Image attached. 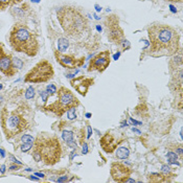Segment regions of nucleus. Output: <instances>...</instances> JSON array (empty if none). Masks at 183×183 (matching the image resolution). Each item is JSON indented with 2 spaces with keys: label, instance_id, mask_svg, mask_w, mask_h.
<instances>
[{
  "label": "nucleus",
  "instance_id": "c03bdc74",
  "mask_svg": "<svg viewBox=\"0 0 183 183\" xmlns=\"http://www.w3.org/2000/svg\"><path fill=\"white\" fill-rule=\"evenodd\" d=\"M86 116H87V117H88V118H89V117H90V116H91V114H90V113H87V114H86Z\"/></svg>",
  "mask_w": 183,
  "mask_h": 183
},
{
  "label": "nucleus",
  "instance_id": "b1692460",
  "mask_svg": "<svg viewBox=\"0 0 183 183\" xmlns=\"http://www.w3.org/2000/svg\"><path fill=\"white\" fill-rule=\"evenodd\" d=\"M46 91H47V93H48V94L52 95V94H56V93H57L58 89H57V87H56V86L53 85V84H49V85L46 87Z\"/></svg>",
  "mask_w": 183,
  "mask_h": 183
},
{
  "label": "nucleus",
  "instance_id": "79ce46f5",
  "mask_svg": "<svg viewBox=\"0 0 183 183\" xmlns=\"http://www.w3.org/2000/svg\"><path fill=\"white\" fill-rule=\"evenodd\" d=\"M96 29H98V32H102V27H100V25H98V26H96Z\"/></svg>",
  "mask_w": 183,
  "mask_h": 183
},
{
  "label": "nucleus",
  "instance_id": "2f4dec72",
  "mask_svg": "<svg viewBox=\"0 0 183 183\" xmlns=\"http://www.w3.org/2000/svg\"><path fill=\"white\" fill-rule=\"evenodd\" d=\"M91 134H92V130H91V127L89 126V127H88V136H87L88 138L91 136Z\"/></svg>",
  "mask_w": 183,
  "mask_h": 183
},
{
  "label": "nucleus",
  "instance_id": "0eeeda50",
  "mask_svg": "<svg viewBox=\"0 0 183 183\" xmlns=\"http://www.w3.org/2000/svg\"><path fill=\"white\" fill-rule=\"evenodd\" d=\"M55 74L53 67L47 60H42L37 63L24 77L25 83H34L40 84L49 81Z\"/></svg>",
  "mask_w": 183,
  "mask_h": 183
},
{
  "label": "nucleus",
  "instance_id": "a18cd8bd",
  "mask_svg": "<svg viewBox=\"0 0 183 183\" xmlns=\"http://www.w3.org/2000/svg\"><path fill=\"white\" fill-rule=\"evenodd\" d=\"M32 1H33V2H39L40 0H32Z\"/></svg>",
  "mask_w": 183,
  "mask_h": 183
},
{
  "label": "nucleus",
  "instance_id": "20e7f679",
  "mask_svg": "<svg viewBox=\"0 0 183 183\" xmlns=\"http://www.w3.org/2000/svg\"><path fill=\"white\" fill-rule=\"evenodd\" d=\"M0 124L6 139H12L29 129V122L25 117V107L17 106L10 109L5 106L0 111Z\"/></svg>",
  "mask_w": 183,
  "mask_h": 183
},
{
  "label": "nucleus",
  "instance_id": "a211bd4d",
  "mask_svg": "<svg viewBox=\"0 0 183 183\" xmlns=\"http://www.w3.org/2000/svg\"><path fill=\"white\" fill-rule=\"evenodd\" d=\"M69 46V42L66 38H60L58 41V51L60 52H65Z\"/></svg>",
  "mask_w": 183,
  "mask_h": 183
},
{
  "label": "nucleus",
  "instance_id": "4468645a",
  "mask_svg": "<svg viewBox=\"0 0 183 183\" xmlns=\"http://www.w3.org/2000/svg\"><path fill=\"white\" fill-rule=\"evenodd\" d=\"M93 79H89V77H86L84 75L79 77H75L74 80H72L70 82L71 86L79 92L80 94L85 96L88 92V89L91 85H93Z\"/></svg>",
  "mask_w": 183,
  "mask_h": 183
},
{
  "label": "nucleus",
  "instance_id": "6e6552de",
  "mask_svg": "<svg viewBox=\"0 0 183 183\" xmlns=\"http://www.w3.org/2000/svg\"><path fill=\"white\" fill-rule=\"evenodd\" d=\"M106 25V31L108 33V39L113 44L120 45L122 42L124 40V31L119 25V20L116 15H112L110 17H107L105 21Z\"/></svg>",
  "mask_w": 183,
  "mask_h": 183
},
{
  "label": "nucleus",
  "instance_id": "9d476101",
  "mask_svg": "<svg viewBox=\"0 0 183 183\" xmlns=\"http://www.w3.org/2000/svg\"><path fill=\"white\" fill-rule=\"evenodd\" d=\"M111 176L113 178L114 181L124 183L128 178L132 175L133 170L131 167L127 166L124 163L122 162H113L111 164Z\"/></svg>",
  "mask_w": 183,
  "mask_h": 183
},
{
  "label": "nucleus",
  "instance_id": "2eb2a0df",
  "mask_svg": "<svg viewBox=\"0 0 183 183\" xmlns=\"http://www.w3.org/2000/svg\"><path fill=\"white\" fill-rule=\"evenodd\" d=\"M173 72L171 80V88L173 91L179 92V95L182 96V87H183V71H182V66L176 67L171 69Z\"/></svg>",
  "mask_w": 183,
  "mask_h": 183
},
{
  "label": "nucleus",
  "instance_id": "dca6fc26",
  "mask_svg": "<svg viewBox=\"0 0 183 183\" xmlns=\"http://www.w3.org/2000/svg\"><path fill=\"white\" fill-rule=\"evenodd\" d=\"M148 181L151 182H165L170 181L167 179V176H165L162 173H151L148 174Z\"/></svg>",
  "mask_w": 183,
  "mask_h": 183
},
{
  "label": "nucleus",
  "instance_id": "cd10ccee",
  "mask_svg": "<svg viewBox=\"0 0 183 183\" xmlns=\"http://www.w3.org/2000/svg\"><path fill=\"white\" fill-rule=\"evenodd\" d=\"M67 115L69 119H74L76 117V114H75V108H71L67 111Z\"/></svg>",
  "mask_w": 183,
  "mask_h": 183
},
{
  "label": "nucleus",
  "instance_id": "f704fd0d",
  "mask_svg": "<svg viewBox=\"0 0 183 183\" xmlns=\"http://www.w3.org/2000/svg\"><path fill=\"white\" fill-rule=\"evenodd\" d=\"M20 165V164H19ZM19 165H12V166L10 167V170H19L20 169V166H19Z\"/></svg>",
  "mask_w": 183,
  "mask_h": 183
},
{
  "label": "nucleus",
  "instance_id": "a878e982",
  "mask_svg": "<svg viewBox=\"0 0 183 183\" xmlns=\"http://www.w3.org/2000/svg\"><path fill=\"white\" fill-rule=\"evenodd\" d=\"M32 148H33V143L23 142L22 146H21V151H22V152H27V151L32 150Z\"/></svg>",
  "mask_w": 183,
  "mask_h": 183
},
{
  "label": "nucleus",
  "instance_id": "473e14b6",
  "mask_svg": "<svg viewBox=\"0 0 183 183\" xmlns=\"http://www.w3.org/2000/svg\"><path fill=\"white\" fill-rule=\"evenodd\" d=\"M0 154H1L2 158H4V157H5V152H4V148H0Z\"/></svg>",
  "mask_w": 183,
  "mask_h": 183
},
{
  "label": "nucleus",
  "instance_id": "423d86ee",
  "mask_svg": "<svg viewBox=\"0 0 183 183\" xmlns=\"http://www.w3.org/2000/svg\"><path fill=\"white\" fill-rule=\"evenodd\" d=\"M57 100H55L50 105L45 107V110L55 113L58 117L63 116V114L66 113L69 109L76 108L80 105L79 100L73 95V93L69 89H67L64 86H61L59 88V91H57Z\"/></svg>",
  "mask_w": 183,
  "mask_h": 183
},
{
  "label": "nucleus",
  "instance_id": "58836bf2",
  "mask_svg": "<svg viewBox=\"0 0 183 183\" xmlns=\"http://www.w3.org/2000/svg\"><path fill=\"white\" fill-rule=\"evenodd\" d=\"M95 8H96V10H98V12H100V10H102V8H100V5H98V4H95Z\"/></svg>",
  "mask_w": 183,
  "mask_h": 183
},
{
  "label": "nucleus",
  "instance_id": "f03ea898",
  "mask_svg": "<svg viewBox=\"0 0 183 183\" xmlns=\"http://www.w3.org/2000/svg\"><path fill=\"white\" fill-rule=\"evenodd\" d=\"M33 158L36 162H43L46 165H55L61 160L62 148L56 135L40 133L33 143Z\"/></svg>",
  "mask_w": 183,
  "mask_h": 183
},
{
  "label": "nucleus",
  "instance_id": "f8f14e48",
  "mask_svg": "<svg viewBox=\"0 0 183 183\" xmlns=\"http://www.w3.org/2000/svg\"><path fill=\"white\" fill-rule=\"evenodd\" d=\"M55 57L57 62L60 64L61 66L65 68H69V69H73L75 67H81L84 63V58H81V59H76L74 56L71 55H64L63 52H60V51H56L55 52Z\"/></svg>",
  "mask_w": 183,
  "mask_h": 183
},
{
  "label": "nucleus",
  "instance_id": "39448f33",
  "mask_svg": "<svg viewBox=\"0 0 183 183\" xmlns=\"http://www.w3.org/2000/svg\"><path fill=\"white\" fill-rule=\"evenodd\" d=\"M57 16L64 32L71 37L82 36L89 28L87 18L75 6H62L58 10Z\"/></svg>",
  "mask_w": 183,
  "mask_h": 183
},
{
  "label": "nucleus",
  "instance_id": "6ab92c4d",
  "mask_svg": "<svg viewBox=\"0 0 183 183\" xmlns=\"http://www.w3.org/2000/svg\"><path fill=\"white\" fill-rule=\"evenodd\" d=\"M22 0H0V10H6L10 6L14 5V4L20 3Z\"/></svg>",
  "mask_w": 183,
  "mask_h": 183
},
{
  "label": "nucleus",
  "instance_id": "a19ab883",
  "mask_svg": "<svg viewBox=\"0 0 183 183\" xmlns=\"http://www.w3.org/2000/svg\"><path fill=\"white\" fill-rule=\"evenodd\" d=\"M167 1H171V2H181L182 0H167Z\"/></svg>",
  "mask_w": 183,
  "mask_h": 183
},
{
  "label": "nucleus",
  "instance_id": "c9c22d12",
  "mask_svg": "<svg viewBox=\"0 0 183 183\" xmlns=\"http://www.w3.org/2000/svg\"><path fill=\"white\" fill-rule=\"evenodd\" d=\"M35 175H36V176H38V177H40V178H44V177H45L44 174H40V173H36Z\"/></svg>",
  "mask_w": 183,
  "mask_h": 183
},
{
  "label": "nucleus",
  "instance_id": "412c9836",
  "mask_svg": "<svg viewBox=\"0 0 183 183\" xmlns=\"http://www.w3.org/2000/svg\"><path fill=\"white\" fill-rule=\"evenodd\" d=\"M35 96V89L32 86H29L26 90H25V98L26 100H31Z\"/></svg>",
  "mask_w": 183,
  "mask_h": 183
},
{
  "label": "nucleus",
  "instance_id": "4be33fe9",
  "mask_svg": "<svg viewBox=\"0 0 183 183\" xmlns=\"http://www.w3.org/2000/svg\"><path fill=\"white\" fill-rule=\"evenodd\" d=\"M13 65H14V67L18 70V69H21V68H22L23 63H22V61L19 59V58L13 57Z\"/></svg>",
  "mask_w": 183,
  "mask_h": 183
},
{
  "label": "nucleus",
  "instance_id": "37998d69",
  "mask_svg": "<svg viewBox=\"0 0 183 183\" xmlns=\"http://www.w3.org/2000/svg\"><path fill=\"white\" fill-rule=\"evenodd\" d=\"M29 178H31V179H33V180H38L36 177H33V176H31V177H29Z\"/></svg>",
  "mask_w": 183,
  "mask_h": 183
},
{
  "label": "nucleus",
  "instance_id": "f3484780",
  "mask_svg": "<svg viewBox=\"0 0 183 183\" xmlns=\"http://www.w3.org/2000/svg\"><path fill=\"white\" fill-rule=\"evenodd\" d=\"M116 151V158L118 159H126L129 157V155H130V151H129L128 148H126V146H120V148H118Z\"/></svg>",
  "mask_w": 183,
  "mask_h": 183
},
{
  "label": "nucleus",
  "instance_id": "ea45409f",
  "mask_svg": "<svg viewBox=\"0 0 183 183\" xmlns=\"http://www.w3.org/2000/svg\"><path fill=\"white\" fill-rule=\"evenodd\" d=\"M132 131H133V132H136V133H138V134H140V131H139V130H137V129H135V128H133L132 129Z\"/></svg>",
  "mask_w": 183,
  "mask_h": 183
},
{
  "label": "nucleus",
  "instance_id": "c85d7f7f",
  "mask_svg": "<svg viewBox=\"0 0 183 183\" xmlns=\"http://www.w3.org/2000/svg\"><path fill=\"white\" fill-rule=\"evenodd\" d=\"M40 95H41V98H42V100H44V102H46V100H47V98H48L49 94L47 93V91H41Z\"/></svg>",
  "mask_w": 183,
  "mask_h": 183
},
{
  "label": "nucleus",
  "instance_id": "5701e85b",
  "mask_svg": "<svg viewBox=\"0 0 183 183\" xmlns=\"http://www.w3.org/2000/svg\"><path fill=\"white\" fill-rule=\"evenodd\" d=\"M21 141H22V142H26V143H34L35 138H34L33 136H31V135L24 134L22 136V138H21Z\"/></svg>",
  "mask_w": 183,
  "mask_h": 183
},
{
  "label": "nucleus",
  "instance_id": "f257e3e1",
  "mask_svg": "<svg viewBox=\"0 0 183 183\" xmlns=\"http://www.w3.org/2000/svg\"><path fill=\"white\" fill-rule=\"evenodd\" d=\"M148 36L150 40L148 56L160 58L177 55L180 48V35L171 25L153 23L148 27Z\"/></svg>",
  "mask_w": 183,
  "mask_h": 183
},
{
  "label": "nucleus",
  "instance_id": "49530a36",
  "mask_svg": "<svg viewBox=\"0 0 183 183\" xmlns=\"http://www.w3.org/2000/svg\"><path fill=\"white\" fill-rule=\"evenodd\" d=\"M1 100H2V98H0V102H1Z\"/></svg>",
  "mask_w": 183,
  "mask_h": 183
},
{
  "label": "nucleus",
  "instance_id": "4c0bfd02",
  "mask_svg": "<svg viewBox=\"0 0 183 183\" xmlns=\"http://www.w3.org/2000/svg\"><path fill=\"white\" fill-rule=\"evenodd\" d=\"M119 56H120V52H117V53H115V55H114V60H117L118 58H119Z\"/></svg>",
  "mask_w": 183,
  "mask_h": 183
},
{
  "label": "nucleus",
  "instance_id": "7ed1b4c3",
  "mask_svg": "<svg viewBox=\"0 0 183 183\" xmlns=\"http://www.w3.org/2000/svg\"><path fill=\"white\" fill-rule=\"evenodd\" d=\"M8 42L15 51L25 53L28 57L37 56L40 48L37 36L26 24L21 22L13 25L8 35Z\"/></svg>",
  "mask_w": 183,
  "mask_h": 183
},
{
  "label": "nucleus",
  "instance_id": "393cba45",
  "mask_svg": "<svg viewBox=\"0 0 183 183\" xmlns=\"http://www.w3.org/2000/svg\"><path fill=\"white\" fill-rule=\"evenodd\" d=\"M166 157L169 158V161H177L178 155L176 152H169L166 154Z\"/></svg>",
  "mask_w": 183,
  "mask_h": 183
},
{
  "label": "nucleus",
  "instance_id": "1a4fd4ad",
  "mask_svg": "<svg viewBox=\"0 0 183 183\" xmlns=\"http://www.w3.org/2000/svg\"><path fill=\"white\" fill-rule=\"evenodd\" d=\"M0 71L6 76H13L18 71L13 65V56L8 51L3 43H0Z\"/></svg>",
  "mask_w": 183,
  "mask_h": 183
},
{
  "label": "nucleus",
  "instance_id": "e433bc0d",
  "mask_svg": "<svg viewBox=\"0 0 183 183\" xmlns=\"http://www.w3.org/2000/svg\"><path fill=\"white\" fill-rule=\"evenodd\" d=\"M170 8H171V10L173 13H177V10L175 8V6H173V5H170Z\"/></svg>",
  "mask_w": 183,
  "mask_h": 183
},
{
  "label": "nucleus",
  "instance_id": "9b49d317",
  "mask_svg": "<svg viewBox=\"0 0 183 183\" xmlns=\"http://www.w3.org/2000/svg\"><path fill=\"white\" fill-rule=\"evenodd\" d=\"M110 65V51L104 50L90 61L88 71H100L103 72Z\"/></svg>",
  "mask_w": 183,
  "mask_h": 183
},
{
  "label": "nucleus",
  "instance_id": "bb28decb",
  "mask_svg": "<svg viewBox=\"0 0 183 183\" xmlns=\"http://www.w3.org/2000/svg\"><path fill=\"white\" fill-rule=\"evenodd\" d=\"M161 173L164 174L165 176H171V167L169 165H162V169H161Z\"/></svg>",
  "mask_w": 183,
  "mask_h": 183
},
{
  "label": "nucleus",
  "instance_id": "aec40b11",
  "mask_svg": "<svg viewBox=\"0 0 183 183\" xmlns=\"http://www.w3.org/2000/svg\"><path fill=\"white\" fill-rule=\"evenodd\" d=\"M62 138H63V140L66 143H68L73 140V138H74V133L70 130H63L62 131Z\"/></svg>",
  "mask_w": 183,
  "mask_h": 183
},
{
  "label": "nucleus",
  "instance_id": "c756f323",
  "mask_svg": "<svg viewBox=\"0 0 183 183\" xmlns=\"http://www.w3.org/2000/svg\"><path fill=\"white\" fill-rule=\"evenodd\" d=\"M88 153V146L87 143H84V146H83V154H87Z\"/></svg>",
  "mask_w": 183,
  "mask_h": 183
},
{
  "label": "nucleus",
  "instance_id": "ddd939ff",
  "mask_svg": "<svg viewBox=\"0 0 183 183\" xmlns=\"http://www.w3.org/2000/svg\"><path fill=\"white\" fill-rule=\"evenodd\" d=\"M122 142V139L117 138L111 132H107L102 138L100 139V143L102 148L106 153H113L117 148V146Z\"/></svg>",
  "mask_w": 183,
  "mask_h": 183
},
{
  "label": "nucleus",
  "instance_id": "7c9ffc66",
  "mask_svg": "<svg viewBox=\"0 0 183 183\" xmlns=\"http://www.w3.org/2000/svg\"><path fill=\"white\" fill-rule=\"evenodd\" d=\"M67 180H68L67 176H64V177H62V178H59L57 181L58 182H64V181H67Z\"/></svg>",
  "mask_w": 183,
  "mask_h": 183
},
{
  "label": "nucleus",
  "instance_id": "72a5a7b5",
  "mask_svg": "<svg viewBox=\"0 0 183 183\" xmlns=\"http://www.w3.org/2000/svg\"><path fill=\"white\" fill-rule=\"evenodd\" d=\"M4 172H5V165H1V167H0V173L1 174H4Z\"/></svg>",
  "mask_w": 183,
  "mask_h": 183
}]
</instances>
